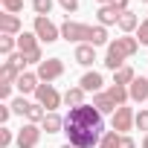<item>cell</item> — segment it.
I'll list each match as a JSON object with an SVG mask.
<instances>
[{"instance_id":"cell-1","label":"cell","mask_w":148,"mask_h":148,"mask_svg":"<svg viewBox=\"0 0 148 148\" xmlns=\"http://www.w3.org/2000/svg\"><path fill=\"white\" fill-rule=\"evenodd\" d=\"M64 134L70 136V145H76V148H99V142L105 136L99 108H93V105L70 108V113L64 116Z\"/></svg>"},{"instance_id":"cell-2","label":"cell","mask_w":148,"mask_h":148,"mask_svg":"<svg viewBox=\"0 0 148 148\" xmlns=\"http://www.w3.org/2000/svg\"><path fill=\"white\" fill-rule=\"evenodd\" d=\"M136 49H139V41L131 38V35H122V38L110 41L108 44V55H105V67L116 73L119 67H125V58L136 55Z\"/></svg>"},{"instance_id":"cell-3","label":"cell","mask_w":148,"mask_h":148,"mask_svg":"<svg viewBox=\"0 0 148 148\" xmlns=\"http://www.w3.org/2000/svg\"><path fill=\"white\" fill-rule=\"evenodd\" d=\"M18 49L23 52L26 64H41V61H44L41 47H38V35H32V32H21V38H18Z\"/></svg>"},{"instance_id":"cell-4","label":"cell","mask_w":148,"mask_h":148,"mask_svg":"<svg viewBox=\"0 0 148 148\" xmlns=\"http://www.w3.org/2000/svg\"><path fill=\"white\" fill-rule=\"evenodd\" d=\"M35 96H38V105H44L49 113H55V108L64 102V96L52 87V84H38V90H35Z\"/></svg>"},{"instance_id":"cell-5","label":"cell","mask_w":148,"mask_h":148,"mask_svg":"<svg viewBox=\"0 0 148 148\" xmlns=\"http://www.w3.org/2000/svg\"><path fill=\"white\" fill-rule=\"evenodd\" d=\"M61 73H64V61L61 58H47V61H41L38 64V73H35V76H38V82H55L58 76H61Z\"/></svg>"},{"instance_id":"cell-6","label":"cell","mask_w":148,"mask_h":148,"mask_svg":"<svg viewBox=\"0 0 148 148\" xmlns=\"http://www.w3.org/2000/svg\"><path fill=\"white\" fill-rule=\"evenodd\" d=\"M35 35H38V41L52 44V41H58V38H61V29H58L49 18H38V15H35Z\"/></svg>"},{"instance_id":"cell-7","label":"cell","mask_w":148,"mask_h":148,"mask_svg":"<svg viewBox=\"0 0 148 148\" xmlns=\"http://www.w3.org/2000/svg\"><path fill=\"white\" fill-rule=\"evenodd\" d=\"M90 32H93V26H84L76 21H64V26H61V38H67V41H87L90 44Z\"/></svg>"},{"instance_id":"cell-8","label":"cell","mask_w":148,"mask_h":148,"mask_svg":"<svg viewBox=\"0 0 148 148\" xmlns=\"http://www.w3.org/2000/svg\"><path fill=\"white\" fill-rule=\"evenodd\" d=\"M131 125H136V113H134V108L122 105V108L113 113V131H116V134H125V131H131Z\"/></svg>"},{"instance_id":"cell-9","label":"cell","mask_w":148,"mask_h":148,"mask_svg":"<svg viewBox=\"0 0 148 148\" xmlns=\"http://www.w3.org/2000/svg\"><path fill=\"white\" fill-rule=\"evenodd\" d=\"M41 131H44V128H38V125L26 122V125L18 131V148H35V145H38V139H41Z\"/></svg>"},{"instance_id":"cell-10","label":"cell","mask_w":148,"mask_h":148,"mask_svg":"<svg viewBox=\"0 0 148 148\" xmlns=\"http://www.w3.org/2000/svg\"><path fill=\"white\" fill-rule=\"evenodd\" d=\"M102 84H105V79H102V73H84L82 76V82H79V87L84 90V93H99L102 90Z\"/></svg>"},{"instance_id":"cell-11","label":"cell","mask_w":148,"mask_h":148,"mask_svg":"<svg viewBox=\"0 0 148 148\" xmlns=\"http://www.w3.org/2000/svg\"><path fill=\"white\" fill-rule=\"evenodd\" d=\"M99 26H113V23H119V9L113 6V3H108V6H99Z\"/></svg>"},{"instance_id":"cell-12","label":"cell","mask_w":148,"mask_h":148,"mask_svg":"<svg viewBox=\"0 0 148 148\" xmlns=\"http://www.w3.org/2000/svg\"><path fill=\"white\" fill-rule=\"evenodd\" d=\"M128 93H131V99L134 102H148V79H134L131 82V87H128Z\"/></svg>"},{"instance_id":"cell-13","label":"cell","mask_w":148,"mask_h":148,"mask_svg":"<svg viewBox=\"0 0 148 148\" xmlns=\"http://www.w3.org/2000/svg\"><path fill=\"white\" fill-rule=\"evenodd\" d=\"M93 61H96V47H93V44H79V47H76V64L87 67V64H93Z\"/></svg>"},{"instance_id":"cell-14","label":"cell","mask_w":148,"mask_h":148,"mask_svg":"<svg viewBox=\"0 0 148 148\" xmlns=\"http://www.w3.org/2000/svg\"><path fill=\"white\" fill-rule=\"evenodd\" d=\"M93 108H99V113H102V116H105V113H116V110H119V105H116L108 93H96V96H93Z\"/></svg>"},{"instance_id":"cell-15","label":"cell","mask_w":148,"mask_h":148,"mask_svg":"<svg viewBox=\"0 0 148 148\" xmlns=\"http://www.w3.org/2000/svg\"><path fill=\"white\" fill-rule=\"evenodd\" d=\"M0 32L3 35H18L21 32V18L18 15H0Z\"/></svg>"},{"instance_id":"cell-16","label":"cell","mask_w":148,"mask_h":148,"mask_svg":"<svg viewBox=\"0 0 148 148\" xmlns=\"http://www.w3.org/2000/svg\"><path fill=\"white\" fill-rule=\"evenodd\" d=\"M15 87L21 93H35L38 90V76H35V73H21V79L15 82Z\"/></svg>"},{"instance_id":"cell-17","label":"cell","mask_w":148,"mask_h":148,"mask_svg":"<svg viewBox=\"0 0 148 148\" xmlns=\"http://www.w3.org/2000/svg\"><path fill=\"white\" fill-rule=\"evenodd\" d=\"M139 23H142V21H139V18H136L134 12H122V15H119V23H116V26H119V29H122V32L128 35V32L139 29Z\"/></svg>"},{"instance_id":"cell-18","label":"cell","mask_w":148,"mask_h":148,"mask_svg":"<svg viewBox=\"0 0 148 148\" xmlns=\"http://www.w3.org/2000/svg\"><path fill=\"white\" fill-rule=\"evenodd\" d=\"M41 128H44L47 134H58V131L64 128V119H61L58 113H47V116H44V122H41Z\"/></svg>"},{"instance_id":"cell-19","label":"cell","mask_w":148,"mask_h":148,"mask_svg":"<svg viewBox=\"0 0 148 148\" xmlns=\"http://www.w3.org/2000/svg\"><path fill=\"white\" fill-rule=\"evenodd\" d=\"M18 79H21V70H15L9 61H6L3 67H0V84H15Z\"/></svg>"},{"instance_id":"cell-20","label":"cell","mask_w":148,"mask_h":148,"mask_svg":"<svg viewBox=\"0 0 148 148\" xmlns=\"http://www.w3.org/2000/svg\"><path fill=\"white\" fill-rule=\"evenodd\" d=\"M108 96H110V99H113V102H116L119 108H122V105H125V102L131 99L128 87H122V84H110V87H108Z\"/></svg>"},{"instance_id":"cell-21","label":"cell","mask_w":148,"mask_h":148,"mask_svg":"<svg viewBox=\"0 0 148 148\" xmlns=\"http://www.w3.org/2000/svg\"><path fill=\"white\" fill-rule=\"evenodd\" d=\"M64 102H67V108H79V105H84V90H82V87H70V90L64 93Z\"/></svg>"},{"instance_id":"cell-22","label":"cell","mask_w":148,"mask_h":148,"mask_svg":"<svg viewBox=\"0 0 148 148\" xmlns=\"http://www.w3.org/2000/svg\"><path fill=\"white\" fill-rule=\"evenodd\" d=\"M136 76H134V70L131 67H119L116 70V76H113V84H122V87H131V82H134Z\"/></svg>"},{"instance_id":"cell-23","label":"cell","mask_w":148,"mask_h":148,"mask_svg":"<svg viewBox=\"0 0 148 148\" xmlns=\"http://www.w3.org/2000/svg\"><path fill=\"white\" fill-rule=\"evenodd\" d=\"M49 110L44 108V105H29V110H26V119L32 122V125H38V122H44V116H47Z\"/></svg>"},{"instance_id":"cell-24","label":"cell","mask_w":148,"mask_h":148,"mask_svg":"<svg viewBox=\"0 0 148 148\" xmlns=\"http://www.w3.org/2000/svg\"><path fill=\"white\" fill-rule=\"evenodd\" d=\"M119 139H122V134H116V131H105L99 148H119Z\"/></svg>"},{"instance_id":"cell-25","label":"cell","mask_w":148,"mask_h":148,"mask_svg":"<svg viewBox=\"0 0 148 148\" xmlns=\"http://www.w3.org/2000/svg\"><path fill=\"white\" fill-rule=\"evenodd\" d=\"M90 44H93V47L108 44V29H105V26H93V32H90Z\"/></svg>"},{"instance_id":"cell-26","label":"cell","mask_w":148,"mask_h":148,"mask_svg":"<svg viewBox=\"0 0 148 148\" xmlns=\"http://www.w3.org/2000/svg\"><path fill=\"white\" fill-rule=\"evenodd\" d=\"M32 9H35L38 18H47L52 12V0H32Z\"/></svg>"},{"instance_id":"cell-27","label":"cell","mask_w":148,"mask_h":148,"mask_svg":"<svg viewBox=\"0 0 148 148\" xmlns=\"http://www.w3.org/2000/svg\"><path fill=\"white\" fill-rule=\"evenodd\" d=\"M15 44H18V41H15V35H0V52H3L6 58L12 55V49H15Z\"/></svg>"},{"instance_id":"cell-28","label":"cell","mask_w":148,"mask_h":148,"mask_svg":"<svg viewBox=\"0 0 148 148\" xmlns=\"http://www.w3.org/2000/svg\"><path fill=\"white\" fill-rule=\"evenodd\" d=\"M6 61H9V64H12L15 70H21V73H23V67H26V58H23V52H12V55H9Z\"/></svg>"},{"instance_id":"cell-29","label":"cell","mask_w":148,"mask_h":148,"mask_svg":"<svg viewBox=\"0 0 148 148\" xmlns=\"http://www.w3.org/2000/svg\"><path fill=\"white\" fill-rule=\"evenodd\" d=\"M26 110H29V102H26L23 96L12 102V113H18V116H26Z\"/></svg>"},{"instance_id":"cell-30","label":"cell","mask_w":148,"mask_h":148,"mask_svg":"<svg viewBox=\"0 0 148 148\" xmlns=\"http://www.w3.org/2000/svg\"><path fill=\"white\" fill-rule=\"evenodd\" d=\"M3 3V9L9 12V15H18L21 9H23V0H0Z\"/></svg>"},{"instance_id":"cell-31","label":"cell","mask_w":148,"mask_h":148,"mask_svg":"<svg viewBox=\"0 0 148 148\" xmlns=\"http://www.w3.org/2000/svg\"><path fill=\"white\" fill-rule=\"evenodd\" d=\"M136 41H139V44H148V18L139 23V29H136Z\"/></svg>"},{"instance_id":"cell-32","label":"cell","mask_w":148,"mask_h":148,"mask_svg":"<svg viewBox=\"0 0 148 148\" xmlns=\"http://www.w3.org/2000/svg\"><path fill=\"white\" fill-rule=\"evenodd\" d=\"M9 145H12V131L0 128V148H9Z\"/></svg>"},{"instance_id":"cell-33","label":"cell","mask_w":148,"mask_h":148,"mask_svg":"<svg viewBox=\"0 0 148 148\" xmlns=\"http://www.w3.org/2000/svg\"><path fill=\"white\" fill-rule=\"evenodd\" d=\"M136 128L139 131H148V110H139L136 113Z\"/></svg>"},{"instance_id":"cell-34","label":"cell","mask_w":148,"mask_h":148,"mask_svg":"<svg viewBox=\"0 0 148 148\" xmlns=\"http://www.w3.org/2000/svg\"><path fill=\"white\" fill-rule=\"evenodd\" d=\"M58 3H61L67 12H79V0H58Z\"/></svg>"},{"instance_id":"cell-35","label":"cell","mask_w":148,"mask_h":148,"mask_svg":"<svg viewBox=\"0 0 148 148\" xmlns=\"http://www.w3.org/2000/svg\"><path fill=\"white\" fill-rule=\"evenodd\" d=\"M9 116H12V105H3V108H0V122H9Z\"/></svg>"},{"instance_id":"cell-36","label":"cell","mask_w":148,"mask_h":148,"mask_svg":"<svg viewBox=\"0 0 148 148\" xmlns=\"http://www.w3.org/2000/svg\"><path fill=\"white\" fill-rule=\"evenodd\" d=\"M9 96H12V84H0V99L9 102Z\"/></svg>"},{"instance_id":"cell-37","label":"cell","mask_w":148,"mask_h":148,"mask_svg":"<svg viewBox=\"0 0 148 148\" xmlns=\"http://www.w3.org/2000/svg\"><path fill=\"white\" fill-rule=\"evenodd\" d=\"M119 148H136V142H134L131 136H125V134H122V139H119Z\"/></svg>"},{"instance_id":"cell-38","label":"cell","mask_w":148,"mask_h":148,"mask_svg":"<svg viewBox=\"0 0 148 148\" xmlns=\"http://www.w3.org/2000/svg\"><path fill=\"white\" fill-rule=\"evenodd\" d=\"M113 6H116L119 12H128V0H113Z\"/></svg>"},{"instance_id":"cell-39","label":"cell","mask_w":148,"mask_h":148,"mask_svg":"<svg viewBox=\"0 0 148 148\" xmlns=\"http://www.w3.org/2000/svg\"><path fill=\"white\" fill-rule=\"evenodd\" d=\"M96 3H102V6H108V3H113V0H96Z\"/></svg>"},{"instance_id":"cell-40","label":"cell","mask_w":148,"mask_h":148,"mask_svg":"<svg viewBox=\"0 0 148 148\" xmlns=\"http://www.w3.org/2000/svg\"><path fill=\"white\" fill-rule=\"evenodd\" d=\"M142 148H148V134H145V139H142Z\"/></svg>"},{"instance_id":"cell-41","label":"cell","mask_w":148,"mask_h":148,"mask_svg":"<svg viewBox=\"0 0 148 148\" xmlns=\"http://www.w3.org/2000/svg\"><path fill=\"white\" fill-rule=\"evenodd\" d=\"M61 148H76V145H70V142H64V145H61Z\"/></svg>"},{"instance_id":"cell-42","label":"cell","mask_w":148,"mask_h":148,"mask_svg":"<svg viewBox=\"0 0 148 148\" xmlns=\"http://www.w3.org/2000/svg\"><path fill=\"white\" fill-rule=\"evenodd\" d=\"M142 3H148V0H142Z\"/></svg>"}]
</instances>
